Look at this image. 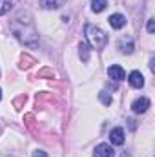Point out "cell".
<instances>
[{
	"mask_svg": "<svg viewBox=\"0 0 155 157\" xmlns=\"http://www.w3.org/2000/svg\"><path fill=\"white\" fill-rule=\"evenodd\" d=\"M113 155H115L113 148H112L110 144H106V143L97 144V148H95V152H93V157H113Z\"/></svg>",
	"mask_w": 155,
	"mask_h": 157,
	"instance_id": "cell-4",
	"label": "cell"
},
{
	"mask_svg": "<svg viewBox=\"0 0 155 157\" xmlns=\"http://www.w3.org/2000/svg\"><path fill=\"white\" fill-rule=\"evenodd\" d=\"M148 108H150V99H148V97H139V99H135L133 104H131L133 113H144Z\"/></svg>",
	"mask_w": 155,
	"mask_h": 157,
	"instance_id": "cell-3",
	"label": "cell"
},
{
	"mask_svg": "<svg viewBox=\"0 0 155 157\" xmlns=\"http://www.w3.org/2000/svg\"><path fill=\"white\" fill-rule=\"evenodd\" d=\"M17 2H18V0H0V15L7 13V11H9Z\"/></svg>",
	"mask_w": 155,
	"mask_h": 157,
	"instance_id": "cell-12",
	"label": "cell"
},
{
	"mask_svg": "<svg viewBox=\"0 0 155 157\" xmlns=\"http://www.w3.org/2000/svg\"><path fill=\"white\" fill-rule=\"evenodd\" d=\"M99 99H100L106 106L112 104V95H108V91H100V93H99Z\"/></svg>",
	"mask_w": 155,
	"mask_h": 157,
	"instance_id": "cell-14",
	"label": "cell"
},
{
	"mask_svg": "<svg viewBox=\"0 0 155 157\" xmlns=\"http://www.w3.org/2000/svg\"><path fill=\"white\" fill-rule=\"evenodd\" d=\"M78 49H80V59H82V60H88V59H89L88 44H86V42H80V44H78Z\"/></svg>",
	"mask_w": 155,
	"mask_h": 157,
	"instance_id": "cell-13",
	"label": "cell"
},
{
	"mask_svg": "<svg viewBox=\"0 0 155 157\" xmlns=\"http://www.w3.org/2000/svg\"><path fill=\"white\" fill-rule=\"evenodd\" d=\"M108 22H110V26H112L113 29H122V28L126 26V17L120 15V13H115V15H112V17L108 18Z\"/></svg>",
	"mask_w": 155,
	"mask_h": 157,
	"instance_id": "cell-6",
	"label": "cell"
},
{
	"mask_svg": "<svg viewBox=\"0 0 155 157\" xmlns=\"http://www.w3.org/2000/svg\"><path fill=\"white\" fill-rule=\"evenodd\" d=\"M84 33H86L88 42H89L95 49H102V48L108 44V35H106L100 28H97V26H93V24H86Z\"/></svg>",
	"mask_w": 155,
	"mask_h": 157,
	"instance_id": "cell-2",
	"label": "cell"
},
{
	"mask_svg": "<svg viewBox=\"0 0 155 157\" xmlns=\"http://www.w3.org/2000/svg\"><path fill=\"white\" fill-rule=\"evenodd\" d=\"M128 80H130V86H131V88L141 90V88L144 86V77H142V73H141V71H131Z\"/></svg>",
	"mask_w": 155,
	"mask_h": 157,
	"instance_id": "cell-7",
	"label": "cell"
},
{
	"mask_svg": "<svg viewBox=\"0 0 155 157\" xmlns=\"http://www.w3.org/2000/svg\"><path fill=\"white\" fill-rule=\"evenodd\" d=\"M9 29L24 46H28V48H37L39 46V35H37V29H35L29 17H24V15L15 17L9 24Z\"/></svg>",
	"mask_w": 155,
	"mask_h": 157,
	"instance_id": "cell-1",
	"label": "cell"
},
{
	"mask_svg": "<svg viewBox=\"0 0 155 157\" xmlns=\"http://www.w3.org/2000/svg\"><path fill=\"white\" fill-rule=\"evenodd\" d=\"M0 99H2V90H0Z\"/></svg>",
	"mask_w": 155,
	"mask_h": 157,
	"instance_id": "cell-17",
	"label": "cell"
},
{
	"mask_svg": "<svg viewBox=\"0 0 155 157\" xmlns=\"http://www.w3.org/2000/svg\"><path fill=\"white\" fill-rule=\"evenodd\" d=\"M66 4V0H40L42 9H59Z\"/></svg>",
	"mask_w": 155,
	"mask_h": 157,
	"instance_id": "cell-10",
	"label": "cell"
},
{
	"mask_svg": "<svg viewBox=\"0 0 155 157\" xmlns=\"http://www.w3.org/2000/svg\"><path fill=\"white\" fill-rule=\"evenodd\" d=\"M153 31H155V20L150 18V20H148V33H153Z\"/></svg>",
	"mask_w": 155,
	"mask_h": 157,
	"instance_id": "cell-15",
	"label": "cell"
},
{
	"mask_svg": "<svg viewBox=\"0 0 155 157\" xmlns=\"http://www.w3.org/2000/svg\"><path fill=\"white\" fill-rule=\"evenodd\" d=\"M119 49L122 51V53H131L133 51V40L131 37H122V39L119 40Z\"/></svg>",
	"mask_w": 155,
	"mask_h": 157,
	"instance_id": "cell-9",
	"label": "cell"
},
{
	"mask_svg": "<svg viewBox=\"0 0 155 157\" xmlns=\"http://www.w3.org/2000/svg\"><path fill=\"white\" fill-rule=\"evenodd\" d=\"M108 75L113 78V80H117V82H120V80L126 78V73H124L122 66H119V64H112V66L108 68Z\"/></svg>",
	"mask_w": 155,
	"mask_h": 157,
	"instance_id": "cell-5",
	"label": "cell"
},
{
	"mask_svg": "<svg viewBox=\"0 0 155 157\" xmlns=\"http://www.w3.org/2000/svg\"><path fill=\"white\" fill-rule=\"evenodd\" d=\"M110 141H112V144H117V146L124 144V130L122 128H113L110 132Z\"/></svg>",
	"mask_w": 155,
	"mask_h": 157,
	"instance_id": "cell-8",
	"label": "cell"
},
{
	"mask_svg": "<svg viewBox=\"0 0 155 157\" xmlns=\"http://www.w3.org/2000/svg\"><path fill=\"white\" fill-rule=\"evenodd\" d=\"M108 6V0H91V11L95 13H102Z\"/></svg>",
	"mask_w": 155,
	"mask_h": 157,
	"instance_id": "cell-11",
	"label": "cell"
},
{
	"mask_svg": "<svg viewBox=\"0 0 155 157\" xmlns=\"http://www.w3.org/2000/svg\"><path fill=\"white\" fill-rule=\"evenodd\" d=\"M33 157H47V154H46V152H42V150H37V152L33 154Z\"/></svg>",
	"mask_w": 155,
	"mask_h": 157,
	"instance_id": "cell-16",
	"label": "cell"
}]
</instances>
